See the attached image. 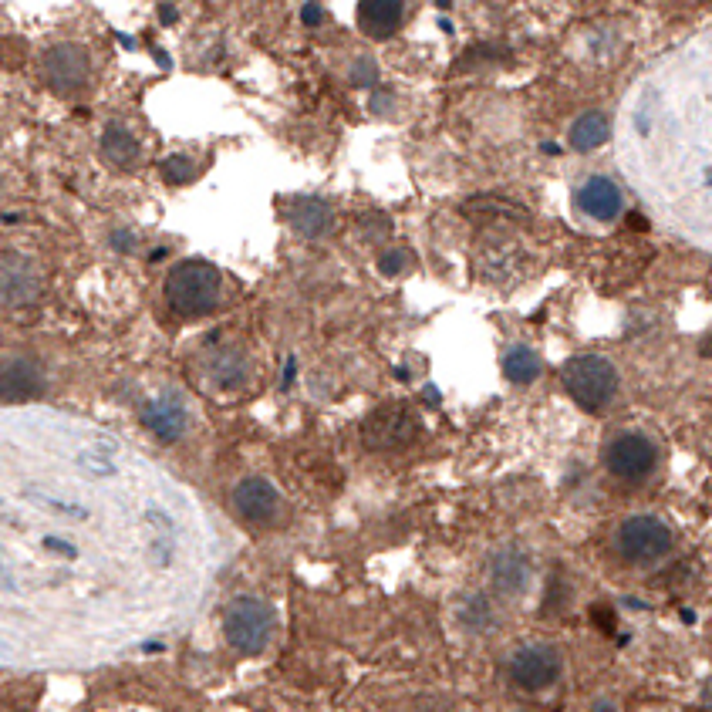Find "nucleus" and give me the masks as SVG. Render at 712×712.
<instances>
[{
	"instance_id": "nucleus-1",
	"label": "nucleus",
	"mask_w": 712,
	"mask_h": 712,
	"mask_svg": "<svg viewBox=\"0 0 712 712\" xmlns=\"http://www.w3.org/2000/svg\"><path fill=\"white\" fill-rule=\"evenodd\" d=\"M223 274L210 260H179L166 274V304L179 318H203L220 308Z\"/></svg>"
},
{
	"instance_id": "nucleus-2",
	"label": "nucleus",
	"mask_w": 712,
	"mask_h": 712,
	"mask_svg": "<svg viewBox=\"0 0 712 712\" xmlns=\"http://www.w3.org/2000/svg\"><path fill=\"white\" fill-rule=\"evenodd\" d=\"M270 635H274V608L267 601L240 594L223 611V638L237 655L254 659L270 645Z\"/></svg>"
},
{
	"instance_id": "nucleus-3",
	"label": "nucleus",
	"mask_w": 712,
	"mask_h": 712,
	"mask_svg": "<svg viewBox=\"0 0 712 712\" xmlns=\"http://www.w3.org/2000/svg\"><path fill=\"white\" fill-rule=\"evenodd\" d=\"M561 382L567 395L581 405L584 412H601L618 392V372L605 355H574L561 368Z\"/></svg>"
},
{
	"instance_id": "nucleus-4",
	"label": "nucleus",
	"mask_w": 712,
	"mask_h": 712,
	"mask_svg": "<svg viewBox=\"0 0 712 712\" xmlns=\"http://www.w3.org/2000/svg\"><path fill=\"white\" fill-rule=\"evenodd\" d=\"M41 81L51 88L54 95H81L92 85V54L75 41L51 44L41 54Z\"/></svg>"
},
{
	"instance_id": "nucleus-5",
	"label": "nucleus",
	"mask_w": 712,
	"mask_h": 712,
	"mask_svg": "<svg viewBox=\"0 0 712 712\" xmlns=\"http://www.w3.org/2000/svg\"><path fill=\"white\" fill-rule=\"evenodd\" d=\"M419 436V419L409 405H382L362 422V443L368 449H402Z\"/></svg>"
},
{
	"instance_id": "nucleus-6",
	"label": "nucleus",
	"mask_w": 712,
	"mask_h": 712,
	"mask_svg": "<svg viewBox=\"0 0 712 712\" xmlns=\"http://www.w3.org/2000/svg\"><path fill=\"white\" fill-rule=\"evenodd\" d=\"M618 551L628 561H655L672 551V530L659 517H628L618 530Z\"/></svg>"
},
{
	"instance_id": "nucleus-7",
	"label": "nucleus",
	"mask_w": 712,
	"mask_h": 712,
	"mask_svg": "<svg viewBox=\"0 0 712 712\" xmlns=\"http://www.w3.org/2000/svg\"><path fill=\"white\" fill-rule=\"evenodd\" d=\"M655 443L645 436H638V432H621L615 436L605 449V466L611 476H618V480H645L648 473L655 470Z\"/></svg>"
},
{
	"instance_id": "nucleus-8",
	"label": "nucleus",
	"mask_w": 712,
	"mask_h": 712,
	"mask_svg": "<svg viewBox=\"0 0 712 712\" xmlns=\"http://www.w3.org/2000/svg\"><path fill=\"white\" fill-rule=\"evenodd\" d=\"M41 294V274L31 257L17 250H0V304L7 308H27Z\"/></svg>"
},
{
	"instance_id": "nucleus-9",
	"label": "nucleus",
	"mask_w": 712,
	"mask_h": 712,
	"mask_svg": "<svg viewBox=\"0 0 712 712\" xmlns=\"http://www.w3.org/2000/svg\"><path fill=\"white\" fill-rule=\"evenodd\" d=\"M233 507L247 524L270 527L277 520V513H281V493L267 476H243L233 486Z\"/></svg>"
},
{
	"instance_id": "nucleus-10",
	"label": "nucleus",
	"mask_w": 712,
	"mask_h": 712,
	"mask_svg": "<svg viewBox=\"0 0 712 712\" xmlns=\"http://www.w3.org/2000/svg\"><path fill=\"white\" fill-rule=\"evenodd\" d=\"M142 426H146L159 443H179L189 429V412L179 395L162 392L142 409Z\"/></svg>"
},
{
	"instance_id": "nucleus-11",
	"label": "nucleus",
	"mask_w": 712,
	"mask_h": 712,
	"mask_svg": "<svg viewBox=\"0 0 712 712\" xmlns=\"http://www.w3.org/2000/svg\"><path fill=\"white\" fill-rule=\"evenodd\" d=\"M44 392V372L34 358L0 362V402H31Z\"/></svg>"
},
{
	"instance_id": "nucleus-12",
	"label": "nucleus",
	"mask_w": 712,
	"mask_h": 712,
	"mask_svg": "<svg viewBox=\"0 0 712 712\" xmlns=\"http://www.w3.org/2000/svg\"><path fill=\"white\" fill-rule=\"evenodd\" d=\"M281 213L287 227L311 240L324 237V233H331V227H335V210H331V203L321 200V196H297V200H287Z\"/></svg>"
},
{
	"instance_id": "nucleus-13",
	"label": "nucleus",
	"mask_w": 712,
	"mask_h": 712,
	"mask_svg": "<svg viewBox=\"0 0 712 712\" xmlns=\"http://www.w3.org/2000/svg\"><path fill=\"white\" fill-rule=\"evenodd\" d=\"M557 672H561V659H557L554 648H544V645L524 648V652L510 662L513 682H517L520 689H530V692L547 689L557 679Z\"/></svg>"
},
{
	"instance_id": "nucleus-14",
	"label": "nucleus",
	"mask_w": 712,
	"mask_h": 712,
	"mask_svg": "<svg viewBox=\"0 0 712 712\" xmlns=\"http://www.w3.org/2000/svg\"><path fill=\"white\" fill-rule=\"evenodd\" d=\"M405 0H358V27L365 38L389 41L402 27Z\"/></svg>"
},
{
	"instance_id": "nucleus-15",
	"label": "nucleus",
	"mask_w": 712,
	"mask_h": 712,
	"mask_svg": "<svg viewBox=\"0 0 712 712\" xmlns=\"http://www.w3.org/2000/svg\"><path fill=\"white\" fill-rule=\"evenodd\" d=\"M98 149H102V159L108 162V166L119 169V173H129V169H135L142 162V142L135 139V132L122 122L105 125Z\"/></svg>"
},
{
	"instance_id": "nucleus-16",
	"label": "nucleus",
	"mask_w": 712,
	"mask_h": 712,
	"mask_svg": "<svg viewBox=\"0 0 712 712\" xmlns=\"http://www.w3.org/2000/svg\"><path fill=\"white\" fill-rule=\"evenodd\" d=\"M578 206H581V213L591 216V220L611 223L621 213L625 200H621V189L611 183L608 176H591L588 183L578 189Z\"/></svg>"
},
{
	"instance_id": "nucleus-17",
	"label": "nucleus",
	"mask_w": 712,
	"mask_h": 712,
	"mask_svg": "<svg viewBox=\"0 0 712 712\" xmlns=\"http://www.w3.org/2000/svg\"><path fill=\"white\" fill-rule=\"evenodd\" d=\"M463 216L483 223V227H510V223L530 220V210L507 196H473L470 203H463Z\"/></svg>"
},
{
	"instance_id": "nucleus-18",
	"label": "nucleus",
	"mask_w": 712,
	"mask_h": 712,
	"mask_svg": "<svg viewBox=\"0 0 712 712\" xmlns=\"http://www.w3.org/2000/svg\"><path fill=\"white\" fill-rule=\"evenodd\" d=\"M250 372H254V368H250V358L243 355L237 345H223L210 355V378H213L216 389L237 392L250 382Z\"/></svg>"
},
{
	"instance_id": "nucleus-19",
	"label": "nucleus",
	"mask_w": 712,
	"mask_h": 712,
	"mask_svg": "<svg viewBox=\"0 0 712 712\" xmlns=\"http://www.w3.org/2000/svg\"><path fill=\"white\" fill-rule=\"evenodd\" d=\"M493 588L500 594H520L527 588V557L520 551H500L493 557Z\"/></svg>"
},
{
	"instance_id": "nucleus-20",
	"label": "nucleus",
	"mask_w": 712,
	"mask_h": 712,
	"mask_svg": "<svg viewBox=\"0 0 712 712\" xmlns=\"http://www.w3.org/2000/svg\"><path fill=\"white\" fill-rule=\"evenodd\" d=\"M540 372H544V365H540V355L537 351H530L524 345L510 348L507 358H503V375L510 378L513 385H534Z\"/></svg>"
},
{
	"instance_id": "nucleus-21",
	"label": "nucleus",
	"mask_w": 712,
	"mask_h": 712,
	"mask_svg": "<svg viewBox=\"0 0 712 712\" xmlns=\"http://www.w3.org/2000/svg\"><path fill=\"white\" fill-rule=\"evenodd\" d=\"M608 139V119L601 112H584L578 122L571 125V149L591 152Z\"/></svg>"
},
{
	"instance_id": "nucleus-22",
	"label": "nucleus",
	"mask_w": 712,
	"mask_h": 712,
	"mask_svg": "<svg viewBox=\"0 0 712 712\" xmlns=\"http://www.w3.org/2000/svg\"><path fill=\"white\" fill-rule=\"evenodd\" d=\"M196 162L193 159H186V156H173V159H166L162 162V176L169 179V183H189V179H196Z\"/></svg>"
},
{
	"instance_id": "nucleus-23",
	"label": "nucleus",
	"mask_w": 712,
	"mask_h": 712,
	"mask_svg": "<svg viewBox=\"0 0 712 712\" xmlns=\"http://www.w3.org/2000/svg\"><path fill=\"white\" fill-rule=\"evenodd\" d=\"M34 503H44V507H51V510H58V513H65V517H88V510L85 507H78V503H68V500H54L48 497V493H34L31 497Z\"/></svg>"
},
{
	"instance_id": "nucleus-24",
	"label": "nucleus",
	"mask_w": 712,
	"mask_h": 712,
	"mask_svg": "<svg viewBox=\"0 0 712 712\" xmlns=\"http://www.w3.org/2000/svg\"><path fill=\"white\" fill-rule=\"evenodd\" d=\"M591 621L601 628V632H615V625H618L615 611H611L608 605H601V601H598V605H591Z\"/></svg>"
},
{
	"instance_id": "nucleus-25",
	"label": "nucleus",
	"mask_w": 712,
	"mask_h": 712,
	"mask_svg": "<svg viewBox=\"0 0 712 712\" xmlns=\"http://www.w3.org/2000/svg\"><path fill=\"white\" fill-rule=\"evenodd\" d=\"M44 547H51L54 554H65V557H75L78 551L68 544V540H58V537H44Z\"/></svg>"
},
{
	"instance_id": "nucleus-26",
	"label": "nucleus",
	"mask_w": 712,
	"mask_h": 712,
	"mask_svg": "<svg viewBox=\"0 0 712 712\" xmlns=\"http://www.w3.org/2000/svg\"><path fill=\"white\" fill-rule=\"evenodd\" d=\"M382 274H399V270L405 267V257L402 254H392V257H382Z\"/></svg>"
},
{
	"instance_id": "nucleus-27",
	"label": "nucleus",
	"mask_w": 712,
	"mask_h": 712,
	"mask_svg": "<svg viewBox=\"0 0 712 712\" xmlns=\"http://www.w3.org/2000/svg\"><path fill=\"white\" fill-rule=\"evenodd\" d=\"M304 21H308V24H318L321 21V7H304Z\"/></svg>"
},
{
	"instance_id": "nucleus-28",
	"label": "nucleus",
	"mask_w": 712,
	"mask_h": 712,
	"mask_svg": "<svg viewBox=\"0 0 712 712\" xmlns=\"http://www.w3.org/2000/svg\"><path fill=\"white\" fill-rule=\"evenodd\" d=\"M294 372H297V365H294V362H287V372H284V385H291V382H294Z\"/></svg>"
},
{
	"instance_id": "nucleus-29",
	"label": "nucleus",
	"mask_w": 712,
	"mask_h": 712,
	"mask_svg": "<svg viewBox=\"0 0 712 712\" xmlns=\"http://www.w3.org/2000/svg\"><path fill=\"white\" fill-rule=\"evenodd\" d=\"M702 699H706V706L712 709V679L706 682V692H702Z\"/></svg>"
}]
</instances>
